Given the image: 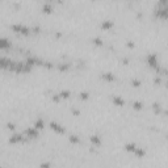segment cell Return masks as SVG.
Listing matches in <instances>:
<instances>
[{"label":"cell","mask_w":168,"mask_h":168,"mask_svg":"<svg viewBox=\"0 0 168 168\" xmlns=\"http://www.w3.org/2000/svg\"><path fill=\"white\" fill-rule=\"evenodd\" d=\"M135 149H137V144H134V143L125 144V150H126L128 153H134V151H135Z\"/></svg>","instance_id":"14"},{"label":"cell","mask_w":168,"mask_h":168,"mask_svg":"<svg viewBox=\"0 0 168 168\" xmlns=\"http://www.w3.org/2000/svg\"><path fill=\"white\" fill-rule=\"evenodd\" d=\"M46 1H54V0H46Z\"/></svg>","instance_id":"28"},{"label":"cell","mask_w":168,"mask_h":168,"mask_svg":"<svg viewBox=\"0 0 168 168\" xmlns=\"http://www.w3.org/2000/svg\"><path fill=\"white\" fill-rule=\"evenodd\" d=\"M89 139H91V142H92L95 146H97V147L101 146V139H100L99 135H91Z\"/></svg>","instance_id":"10"},{"label":"cell","mask_w":168,"mask_h":168,"mask_svg":"<svg viewBox=\"0 0 168 168\" xmlns=\"http://www.w3.org/2000/svg\"><path fill=\"white\" fill-rule=\"evenodd\" d=\"M112 100H113V103H114L117 106H124L125 105V100L121 99L120 96H113Z\"/></svg>","instance_id":"9"},{"label":"cell","mask_w":168,"mask_h":168,"mask_svg":"<svg viewBox=\"0 0 168 168\" xmlns=\"http://www.w3.org/2000/svg\"><path fill=\"white\" fill-rule=\"evenodd\" d=\"M88 97H89V93H88V92H81L80 93V99L81 100H87Z\"/></svg>","instance_id":"21"},{"label":"cell","mask_w":168,"mask_h":168,"mask_svg":"<svg viewBox=\"0 0 168 168\" xmlns=\"http://www.w3.org/2000/svg\"><path fill=\"white\" fill-rule=\"evenodd\" d=\"M93 44L97 45V46H103V41L100 40V38H95V40H93Z\"/></svg>","instance_id":"22"},{"label":"cell","mask_w":168,"mask_h":168,"mask_svg":"<svg viewBox=\"0 0 168 168\" xmlns=\"http://www.w3.org/2000/svg\"><path fill=\"white\" fill-rule=\"evenodd\" d=\"M133 154L137 156V158H143V156L146 155V151H144L143 149H140V147L137 146V149H135V151H134Z\"/></svg>","instance_id":"11"},{"label":"cell","mask_w":168,"mask_h":168,"mask_svg":"<svg viewBox=\"0 0 168 168\" xmlns=\"http://www.w3.org/2000/svg\"><path fill=\"white\" fill-rule=\"evenodd\" d=\"M70 142L78 144V143H80V138H79L78 135H70Z\"/></svg>","instance_id":"17"},{"label":"cell","mask_w":168,"mask_h":168,"mask_svg":"<svg viewBox=\"0 0 168 168\" xmlns=\"http://www.w3.org/2000/svg\"><path fill=\"white\" fill-rule=\"evenodd\" d=\"M158 5L167 7V0H158Z\"/></svg>","instance_id":"23"},{"label":"cell","mask_w":168,"mask_h":168,"mask_svg":"<svg viewBox=\"0 0 168 168\" xmlns=\"http://www.w3.org/2000/svg\"><path fill=\"white\" fill-rule=\"evenodd\" d=\"M146 62L147 65L151 67V69L155 70L156 67L159 66V60H158V56H156V54H149L146 58Z\"/></svg>","instance_id":"5"},{"label":"cell","mask_w":168,"mask_h":168,"mask_svg":"<svg viewBox=\"0 0 168 168\" xmlns=\"http://www.w3.org/2000/svg\"><path fill=\"white\" fill-rule=\"evenodd\" d=\"M24 142H28V139L25 138L24 134H13L12 137L9 138V143H11V144L24 143Z\"/></svg>","instance_id":"4"},{"label":"cell","mask_w":168,"mask_h":168,"mask_svg":"<svg viewBox=\"0 0 168 168\" xmlns=\"http://www.w3.org/2000/svg\"><path fill=\"white\" fill-rule=\"evenodd\" d=\"M126 45H128L129 47H131V49H133V47H134V44H133V42H128V44H126Z\"/></svg>","instance_id":"26"},{"label":"cell","mask_w":168,"mask_h":168,"mask_svg":"<svg viewBox=\"0 0 168 168\" xmlns=\"http://www.w3.org/2000/svg\"><path fill=\"white\" fill-rule=\"evenodd\" d=\"M155 16L160 20H167L168 19V7H162V5H156L155 11H154Z\"/></svg>","instance_id":"2"},{"label":"cell","mask_w":168,"mask_h":168,"mask_svg":"<svg viewBox=\"0 0 168 168\" xmlns=\"http://www.w3.org/2000/svg\"><path fill=\"white\" fill-rule=\"evenodd\" d=\"M22 134H24L25 138H26L28 140H30V139H37L38 135H40V130H38V129H36L34 126H33V128H28Z\"/></svg>","instance_id":"3"},{"label":"cell","mask_w":168,"mask_h":168,"mask_svg":"<svg viewBox=\"0 0 168 168\" xmlns=\"http://www.w3.org/2000/svg\"><path fill=\"white\" fill-rule=\"evenodd\" d=\"M133 108H134V109H138V110H139V109L143 108V104L140 103V101H135V103H133Z\"/></svg>","instance_id":"19"},{"label":"cell","mask_w":168,"mask_h":168,"mask_svg":"<svg viewBox=\"0 0 168 168\" xmlns=\"http://www.w3.org/2000/svg\"><path fill=\"white\" fill-rule=\"evenodd\" d=\"M11 46H12V44L8 38L0 37V50H8Z\"/></svg>","instance_id":"7"},{"label":"cell","mask_w":168,"mask_h":168,"mask_svg":"<svg viewBox=\"0 0 168 168\" xmlns=\"http://www.w3.org/2000/svg\"><path fill=\"white\" fill-rule=\"evenodd\" d=\"M101 78L106 81H116L117 80V78H116L112 72H104V74H101Z\"/></svg>","instance_id":"8"},{"label":"cell","mask_w":168,"mask_h":168,"mask_svg":"<svg viewBox=\"0 0 168 168\" xmlns=\"http://www.w3.org/2000/svg\"><path fill=\"white\" fill-rule=\"evenodd\" d=\"M59 97L60 99H69L70 96H71V92L70 91H62V92H59Z\"/></svg>","instance_id":"15"},{"label":"cell","mask_w":168,"mask_h":168,"mask_svg":"<svg viewBox=\"0 0 168 168\" xmlns=\"http://www.w3.org/2000/svg\"><path fill=\"white\" fill-rule=\"evenodd\" d=\"M33 126H34L36 129H38V130H42V129L45 128V122L40 118V120H37V121L34 122V125H33Z\"/></svg>","instance_id":"12"},{"label":"cell","mask_w":168,"mask_h":168,"mask_svg":"<svg viewBox=\"0 0 168 168\" xmlns=\"http://www.w3.org/2000/svg\"><path fill=\"white\" fill-rule=\"evenodd\" d=\"M50 128H51V130H54L58 134H65L66 133V129L63 128L60 124H58V122H50Z\"/></svg>","instance_id":"6"},{"label":"cell","mask_w":168,"mask_h":168,"mask_svg":"<svg viewBox=\"0 0 168 168\" xmlns=\"http://www.w3.org/2000/svg\"><path fill=\"white\" fill-rule=\"evenodd\" d=\"M131 83H133L134 87H139V85H140V81L139 80H133Z\"/></svg>","instance_id":"24"},{"label":"cell","mask_w":168,"mask_h":168,"mask_svg":"<svg viewBox=\"0 0 168 168\" xmlns=\"http://www.w3.org/2000/svg\"><path fill=\"white\" fill-rule=\"evenodd\" d=\"M72 113H75L76 116H79V110H76V109H72Z\"/></svg>","instance_id":"27"},{"label":"cell","mask_w":168,"mask_h":168,"mask_svg":"<svg viewBox=\"0 0 168 168\" xmlns=\"http://www.w3.org/2000/svg\"><path fill=\"white\" fill-rule=\"evenodd\" d=\"M42 12H45V13H51V12H53V7L50 5V4H45V5L42 7Z\"/></svg>","instance_id":"16"},{"label":"cell","mask_w":168,"mask_h":168,"mask_svg":"<svg viewBox=\"0 0 168 168\" xmlns=\"http://www.w3.org/2000/svg\"><path fill=\"white\" fill-rule=\"evenodd\" d=\"M58 69H59L60 71H67V70L70 69V66L67 65V63H63V65L62 63H59V65H58Z\"/></svg>","instance_id":"18"},{"label":"cell","mask_w":168,"mask_h":168,"mask_svg":"<svg viewBox=\"0 0 168 168\" xmlns=\"http://www.w3.org/2000/svg\"><path fill=\"white\" fill-rule=\"evenodd\" d=\"M11 29H12L15 33H19V34L22 36H30L32 34V29L25 26V25L21 24H15V25H11Z\"/></svg>","instance_id":"1"},{"label":"cell","mask_w":168,"mask_h":168,"mask_svg":"<svg viewBox=\"0 0 168 168\" xmlns=\"http://www.w3.org/2000/svg\"><path fill=\"white\" fill-rule=\"evenodd\" d=\"M7 128H8V129H11V130H15V128H16V126H15L13 124H8V125H7Z\"/></svg>","instance_id":"25"},{"label":"cell","mask_w":168,"mask_h":168,"mask_svg":"<svg viewBox=\"0 0 168 168\" xmlns=\"http://www.w3.org/2000/svg\"><path fill=\"white\" fill-rule=\"evenodd\" d=\"M153 108H154V110H155L156 113H162V106L159 105V104L154 103V104H153Z\"/></svg>","instance_id":"20"},{"label":"cell","mask_w":168,"mask_h":168,"mask_svg":"<svg viewBox=\"0 0 168 168\" xmlns=\"http://www.w3.org/2000/svg\"><path fill=\"white\" fill-rule=\"evenodd\" d=\"M113 26H114V24H113L112 21H104L103 24H101V28L105 29V30H109V29H112Z\"/></svg>","instance_id":"13"}]
</instances>
